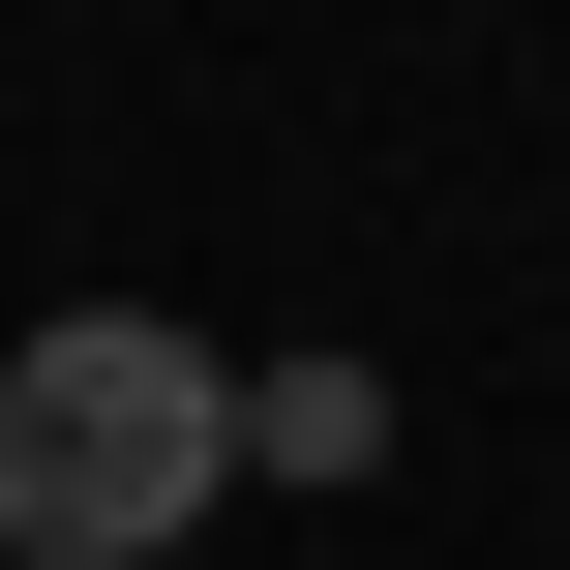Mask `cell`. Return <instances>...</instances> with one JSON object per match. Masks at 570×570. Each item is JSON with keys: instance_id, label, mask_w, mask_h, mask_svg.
<instances>
[{"instance_id": "cell-1", "label": "cell", "mask_w": 570, "mask_h": 570, "mask_svg": "<svg viewBox=\"0 0 570 570\" xmlns=\"http://www.w3.org/2000/svg\"><path fill=\"white\" fill-rule=\"evenodd\" d=\"M210 481H240V361L150 331V301H60L0 361V541L30 570H210Z\"/></svg>"}, {"instance_id": "cell-2", "label": "cell", "mask_w": 570, "mask_h": 570, "mask_svg": "<svg viewBox=\"0 0 570 570\" xmlns=\"http://www.w3.org/2000/svg\"><path fill=\"white\" fill-rule=\"evenodd\" d=\"M361 451H391L361 361H271V391H240V481H361Z\"/></svg>"}]
</instances>
